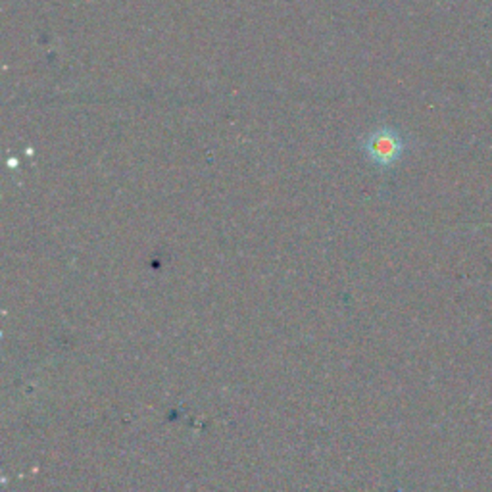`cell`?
I'll return each mask as SVG.
<instances>
[{
    "mask_svg": "<svg viewBox=\"0 0 492 492\" xmlns=\"http://www.w3.org/2000/svg\"><path fill=\"white\" fill-rule=\"evenodd\" d=\"M402 140L395 131H375L370 135L368 145H365V150H368V157L381 165L395 164L400 154H402Z\"/></svg>",
    "mask_w": 492,
    "mask_h": 492,
    "instance_id": "6da1fadb",
    "label": "cell"
}]
</instances>
